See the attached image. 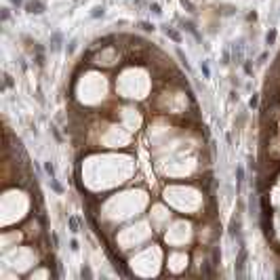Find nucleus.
<instances>
[{
  "label": "nucleus",
  "instance_id": "f257e3e1",
  "mask_svg": "<svg viewBox=\"0 0 280 280\" xmlns=\"http://www.w3.org/2000/svg\"><path fill=\"white\" fill-rule=\"evenodd\" d=\"M246 257H249V253H246V246L244 242H240V251H238V259H236V276H244V268H246Z\"/></svg>",
  "mask_w": 280,
  "mask_h": 280
},
{
  "label": "nucleus",
  "instance_id": "f03ea898",
  "mask_svg": "<svg viewBox=\"0 0 280 280\" xmlns=\"http://www.w3.org/2000/svg\"><path fill=\"white\" fill-rule=\"evenodd\" d=\"M23 9L30 13V15H42V13L47 11V4H44L42 0H27L23 4Z\"/></svg>",
  "mask_w": 280,
  "mask_h": 280
},
{
  "label": "nucleus",
  "instance_id": "7ed1b4c3",
  "mask_svg": "<svg viewBox=\"0 0 280 280\" xmlns=\"http://www.w3.org/2000/svg\"><path fill=\"white\" fill-rule=\"evenodd\" d=\"M232 57L236 63H244V42L242 40H238L232 47Z\"/></svg>",
  "mask_w": 280,
  "mask_h": 280
},
{
  "label": "nucleus",
  "instance_id": "20e7f679",
  "mask_svg": "<svg viewBox=\"0 0 280 280\" xmlns=\"http://www.w3.org/2000/svg\"><path fill=\"white\" fill-rule=\"evenodd\" d=\"M61 44H63V34H61V32H53V34H51V40H48V48H51L53 53H57V51H61Z\"/></svg>",
  "mask_w": 280,
  "mask_h": 280
},
{
  "label": "nucleus",
  "instance_id": "39448f33",
  "mask_svg": "<svg viewBox=\"0 0 280 280\" xmlns=\"http://www.w3.org/2000/svg\"><path fill=\"white\" fill-rule=\"evenodd\" d=\"M181 25H183V30H187L190 34L194 36L196 42H202V36H200V32L196 30V23H194V21H181Z\"/></svg>",
  "mask_w": 280,
  "mask_h": 280
},
{
  "label": "nucleus",
  "instance_id": "423d86ee",
  "mask_svg": "<svg viewBox=\"0 0 280 280\" xmlns=\"http://www.w3.org/2000/svg\"><path fill=\"white\" fill-rule=\"evenodd\" d=\"M36 57H34V61H36V65H38V68H44V63H47V61H44V47H42V44H36Z\"/></svg>",
  "mask_w": 280,
  "mask_h": 280
},
{
  "label": "nucleus",
  "instance_id": "0eeeda50",
  "mask_svg": "<svg viewBox=\"0 0 280 280\" xmlns=\"http://www.w3.org/2000/svg\"><path fill=\"white\" fill-rule=\"evenodd\" d=\"M162 32H164V36H169L173 42H177V44L181 42V34H179L177 30H173L171 25H162Z\"/></svg>",
  "mask_w": 280,
  "mask_h": 280
},
{
  "label": "nucleus",
  "instance_id": "6e6552de",
  "mask_svg": "<svg viewBox=\"0 0 280 280\" xmlns=\"http://www.w3.org/2000/svg\"><path fill=\"white\" fill-rule=\"evenodd\" d=\"M242 183H244V169L238 164L236 166V187H238V192L242 190Z\"/></svg>",
  "mask_w": 280,
  "mask_h": 280
},
{
  "label": "nucleus",
  "instance_id": "1a4fd4ad",
  "mask_svg": "<svg viewBox=\"0 0 280 280\" xmlns=\"http://www.w3.org/2000/svg\"><path fill=\"white\" fill-rule=\"evenodd\" d=\"M68 225H70V232H80V219L76 217V215H70L68 217Z\"/></svg>",
  "mask_w": 280,
  "mask_h": 280
},
{
  "label": "nucleus",
  "instance_id": "9d476101",
  "mask_svg": "<svg viewBox=\"0 0 280 280\" xmlns=\"http://www.w3.org/2000/svg\"><path fill=\"white\" fill-rule=\"evenodd\" d=\"M276 27H270L268 30V34H265V44H268V47H272V44H274V42H276Z\"/></svg>",
  "mask_w": 280,
  "mask_h": 280
},
{
  "label": "nucleus",
  "instance_id": "9b49d317",
  "mask_svg": "<svg viewBox=\"0 0 280 280\" xmlns=\"http://www.w3.org/2000/svg\"><path fill=\"white\" fill-rule=\"evenodd\" d=\"M44 173L48 175V179H55V177H57V173H55V164L51 162V160L44 162Z\"/></svg>",
  "mask_w": 280,
  "mask_h": 280
},
{
  "label": "nucleus",
  "instance_id": "f8f14e48",
  "mask_svg": "<svg viewBox=\"0 0 280 280\" xmlns=\"http://www.w3.org/2000/svg\"><path fill=\"white\" fill-rule=\"evenodd\" d=\"M103 15H105V6L103 4H97L93 11H91V17H93V19H99V17H103Z\"/></svg>",
  "mask_w": 280,
  "mask_h": 280
},
{
  "label": "nucleus",
  "instance_id": "ddd939ff",
  "mask_svg": "<svg viewBox=\"0 0 280 280\" xmlns=\"http://www.w3.org/2000/svg\"><path fill=\"white\" fill-rule=\"evenodd\" d=\"M177 57L181 59V63H183V68H186L187 72L192 70V68H190V63H187V57H186V55H183V51H181V48H177Z\"/></svg>",
  "mask_w": 280,
  "mask_h": 280
},
{
  "label": "nucleus",
  "instance_id": "4468645a",
  "mask_svg": "<svg viewBox=\"0 0 280 280\" xmlns=\"http://www.w3.org/2000/svg\"><path fill=\"white\" fill-rule=\"evenodd\" d=\"M48 183H51V187H53L57 194H63V187H61V183L57 181V177H55V179H48Z\"/></svg>",
  "mask_w": 280,
  "mask_h": 280
},
{
  "label": "nucleus",
  "instance_id": "2eb2a0df",
  "mask_svg": "<svg viewBox=\"0 0 280 280\" xmlns=\"http://www.w3.org/2000/svg\"><path fill=\"white\" fill-rule=\"evenodd\" d=\"M139 27L143 32H154V30H156V25L150 23V21H139Z\"/></svg>",
  "mask_w": 280,
  "mask_h": 280
},
{
  "label": "nucleus",
  "instance_id": "dca6fc26",
  "mask_svg": "<svg viewBox=\"0 0 280 280\" xmlns=\"http://www.w3.org/2000/svg\"><path fill=\"white\" fill-rule=\"evenodd\" d=\"M257 105H259V95H251V99H249V107L251 110H257Z\"/></svg>",
  "mask_w": 280,
  "mask_h": 280
},
{
  "label": "nucleus",
  "instance_id": "f3484780",
  "mask_svg": "<svg viewBox=\"0 0 280 280\" xmlns=\"http://www.w3.org/2000/svg\"><path fill=\"white\" fill-rule=\"evenodd\" d=\"M80 276H82V278H93L91 268H89V265H82V268H80Z\"/></svg>",
  "mask_w": 280,
  "mask_h": 280
},
{
  "label": "nucleus",
  "instance_id": "a211bd4d",
  "mask_svg": "<svg viewBox=\"0 0 280 280\" xmlns=\"http://www.w3.org/2000/svg\"><path fill=\"white\" fill-rule=\"evenodd\" d=\"M0 19H2V21H9V19H11V9H6V6L0 9Z\"/></svg>",
  "mask_w": 280,
  "mask_h": 280
},
{
  "label": "nucleus",
  "instance_id": "6ab92c4d",
  "mask_svg": "<svg viewBox=\"0 0 280 280\" xmlns=\"http://www.w3.org/2000/svg\"><path fill=\"white\" fill-rule=\"evenodd\" d=\"M179 2H181V6H183V9H187L190 13H196V6H194L190 0H179Z\"/></svg>",
  "mask_w": 280,
  "mask_h": 280
},
{
  "label": "nucleus",
  "instance_id": "aec40b11",
  "mask_svg": "<svg viewBox=\"0 0 280 280\" xmlns=\"http://www.w3.org/2000/svg\"><path fill=\"white\" fill-rule=\"evenodd\" d=\"M200 68H202L204 78H211V68H209V63H207V61H202V63H200Z\"/></svg>",
  "mask_w": 280,
  "mask_h": 280
},
{
  "label": "nucleus",
  "instance_id": "412c9836",
  "mask_svg": "<svg viewBox=\"0 0 280 280\" xmlns=\"http://www.w3.org/2000/svg\"><path fill=\"white\" fill-rule=\"evenodd\" d=\"M150 11H152L154 15H162V9H160L158 2H152V4H150Z\"/></svg>",
  "mask_w": 280,
  "mask_h": 280
},
{
  "label": "nucleus",
  "instance_id": "4be33fe9",
  "mask_svg": "<svg viewBox=\"0 0 280 280\" xmlns=\"http://www.w3.org/2000/svg\"><path fill=\"white\" fill-rule=\"evenodd\" d=\"M219 259H221V255H219V251L215 249V251H213V263H211V265H219Z\"/></svg>",
  "mask_w": 280,
  "mask_h": 280
},
{
  "label": "nucleus",
  "instance_id": "5701e85b",
  "mask_svg": "<svg viewBox=\"0 0 280 280\" xmlns=\"http://www.w3.org/2000/svg\"><path fill=\"white\" fill-rule=\"evenodd\" d=\"M13 84H15V82H13V78H11V74H4V86H9V89H11Z\"/></svg>",
  "mask_w": 280,
  "mask_h": 280
},
{
  "label": "nucleus",
  "instance_id": "b1692460",
  "mask_svg": "<svg viewBox=\"0 0 280 280\" xmlns=\"http://www.w3.org/2000/svg\"><path fill=\"white\" fill-rule=\"evenodd\" d=\"M221 63H223V65H228V63H230V51H223V57H221Z\"/></svg>",
  "mask_w": 280,
  "mask_h": 280
},
{
  "label": "nucleus",
  "instance_id": "393cba45",
  "mask_svg": "<svg viewBox=\"0 0 280 280\" xmlns=\"http://www.w3.org/2000/svg\"><path fill=\"white\" fill-rule=\"evenodd\" d=\"M265 59H268V53H261V55H259V59H257V65H263V63H265Z\"/></svg>",
  "mask_w": 280,
  "mask_h": 280
},
{
  "label": "nucleus",
  "instance_id": "a878e982",
  "mask_svg": "<svg viewBox=\"0 0 280 280\" xmlns=\"http://www.w3.org/2000/svg\"><path fill=\"white\" fill-rule=\"evenodd\" d=\"M246 21H257V13H255V11H251L249 15H246Z\"/></svg>",
  "mask_w": 280,
  "mask_h": 280
},
{
  "label": "nucleus",
  "instance_id": "bb28decb",
  "mask_svg": "<svg viewBox=\"0 0 280 280\" xmlns=\"http://www.w3.org/2000/svg\"><path fill=\"white\" fill-rule=\"evenodd\" d=\"M244 72H246V74H249V76H251V74H253V65H251V63H249V61H246V63H244Z\"/></svg>",
  "mask_w": 280,
  "mask_h": 280
},
{
  "label": "nucleus",
  "instance_id": "cd10ccee",
  "mask_svg": "<svg viewBox=\"0 0 280 280\" xmlns=\"http://www.w3.org/2000/svg\"><path fill=\"white\" fill-rule=\"evenodd\" d=\"M74 48H76V40H70V44H68V53H74Z\"/></svg>",
  "mask_w": 280,
  "mask_h": 280
},
{
  "label": "nucleus",
  "instance_id": "c85d7f7f",
  "mask_svg": "<svg viewBox=\"0 0 280 280\" xmlns=\"http://www.w3.org/2000/svg\"><path fill=\"white\" fill-rule=\"evenodd\" d=\"M70 249H72V251H78V240H72V242H70Z\"/></svg>",
  "mask_w": 280,
  "mask_h": 280
},
{
  "label": "nucleus",
  "instance_id": "c756f323",
  "mask_svg": "<svg viewBox=\"0 0 280 280\" xmlns=\"http://www.w3.org/2000/svg\"><path fill=\"white\" fill-rule=\"evenodd\" d=\"M230 101H238V93H236V91L230 93Z\"/></svg>",
  "mask_w": 280,
  "mask_h": 280
},
{
  "label": "nucleus",
  "instance_id": "7c9ffc66",
  "mask_svg": "<svg viewBox=\"0 0 280 280\" xmlns=\"http://www.w3.org/2000/svg\"><path fill=\"white\" fill-rule=\"evenodd\" d=\"M11 4L13 6H21V4H25L23 0H11Z\"/></svg>",
  "mask_w": 280,
  "mask_h": 280
},
{
  "label": "nucleus",
  "instance_id": "2f4dec72",
  "mask_svg": "<svg viewBox=\"0 0 280 280\" xmlns=\"http://www.w3.org/2000/svg\"><path fill=\"white\" fill-rule=\"evenodd\" d=\"M51 238H53V244H55V249H57V246H59V238H57V234H53Z\"/></svg>",
  "mask_w": 280,
  "mask_h": 280
},
{
  "label": "nucleus",
  "instance_id": "473e14b6",
  "mask_svg": "<svg viewBox=\"0 0 280 280\" xmlns=\"http://www.w3.org/2000/svg\"><path fill=\"white\" fill-rule=\"evenodd\" d=\"M19 65H21V70H23V72L27 70V65H25V61H23V59H19Z\"/></svg>",
  "mask_w": 280,
  "mask_h": 280
}]
</instances>
